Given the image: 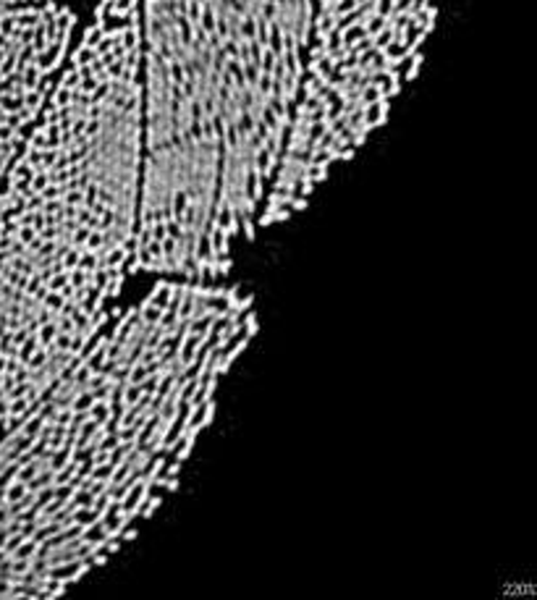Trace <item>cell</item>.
Instances as JSON below:
<instances>
[{
	"instance_id": "277c9868",
	"label": "cell",
	"mask_w": 537,
	"mask_h": 600,
	"mask_svg": "<svg viewBox=\"0 0 537 600\" xmlns=\"http://www.w3.org/2000/svg\"><path fill=\"white\" fill-rule=\"evenodd\" d=\"M241 328H244V336H247V338H254L257 333H260V323H257V312H254V309L244 312V317H241Z\"/></svg>"
},
{
	"instance_id": "9c48e42d",
	"label": "cell",
	"mask_w": 537,
	"mask_h": 600,
	"mask_svg": "<svg viewBox=\"0 0 537 600\" xmlns=\"http://www.w3.org/2000/svg\"><path fill=\"white\" fill-rule=\"evenodd\" d=\"M108 559H110V553L97 550V553L92 555V559H89V564H92V566H105V564H108Z\"/></svg>"
},
{
	"instance_id": "6da1fadb",
	"label": "cell",
	"mask_w": 537,
	"mask_h": 600,
	"mask_svg": "<svg viewBox=\"0 0 537 600\" xmlns=\"http://www.w3.org/2000/svg\"><path fill=\"white\" fill-rule=\"evenodd\" d=\"M315 0H139L142 184L265 197L304 79Z\"/></svg>"
},
{
	"instance_id": "5b68a950",
	"label": "cell",
	"mask_w": 537,
	"mask_h": 600,
	"mask_svg": "<svg viewBox=\"0 0 537 600\" xmlns=\"http://www.w3.org/2000/svg\"><path fill=\"white\" fill-rule=\"evenodd\" d=\"M160 503H163V496L152 490V493L147 496V501H144L142 511H139V517H142V519H152V514H155V511L160 508Z\"/></svg>"
},
{
	"instance_id": "7a4b0ae2",
	"label": "cell",
	"mask_w": 537,
	"mask_h": 600,
	"mask_svg": "<svg viewBox=\"0 0 537 600\" xmlns=\"http://www.w3.org/2000/svg\"><path fill=\"white\" fill-rule=\"evenodd\" d=\"M438 13L440 0H315L302 116L323 137L362 147L417 76Z\"/></svg>"
},
{
	"instance_id": "30bf717a",
	"label": "cell",
	"mask_w": 537,
	"mask_h": 600,
	"mask_svg": "<svg viewBox=\"0 0 537 600\" xmlns=\"http://www.w3.org/2000/svg\"><path fill=\"white\" fill-rule=\"evenodd\" d=\"M163 475H168V477H178V475H181V461H173V464H165V469H163Z\"/></svg>"
},
{
	"instance_id": "52a82bcc",
	"label": "cell",
	"mask_w": 537,
	"mask_h": 600,
	"mask_svg": "<svg viewBox=\"0 0 537 600\" xmlns=\"http://www.w3.org/2000/svg\"><path fill=\"white\" fill-rule=\"evenodd\" d=\"M257 223H254V220L252 218H241V231H244V236H247V241H254L257 239Z\"/></svg>"
},
{
	"instance_id": "8992f818",
	"label": "cell",
	"mask_w": 537,
	"mask_h": 600,
	"mask_svg": "<svg viewBox=\"0 0 537 600\" xmlns=\"http://www.w3.org/2000/svg\"><path fill=\"white\" fill-rule=\"evenodd\" d=\"M39 3H48V0H0V13L11 8H21V6H39Z\"/></svg>"
},
{
	"instance_id": "3957f363",
	"label": "cell",
	"mask_w": 537,
	"mask_h": 600,
	"mask_svg": "<svg viewBox=\"0 0 537 600\" xmlns=\"http://www.w3.org/2000/svg\"><path fill=\"white\" fill-rule=\"evenodd\" d=\"M71 37V21L58 3L0 13V181L39 118Z\"/></svg>"
},
{
	"instance_id": "ba28073f",
	"label": "cell",
	"mask_w": 537,
	"mask_h": 600,
	"mask_svg": "<svg viewBox=\"0 0 537 600\" xmlns=\"http://www.w3.org/2000/svg\"><path fill=\"white\" fill-rule=\"evenodd\" d=\"M137 535H139V529H137V527H131V524H128V527H126V529L121 532V535H118V538H121V543H131V540H137Z\"/></svg>"
}]
</instances>
